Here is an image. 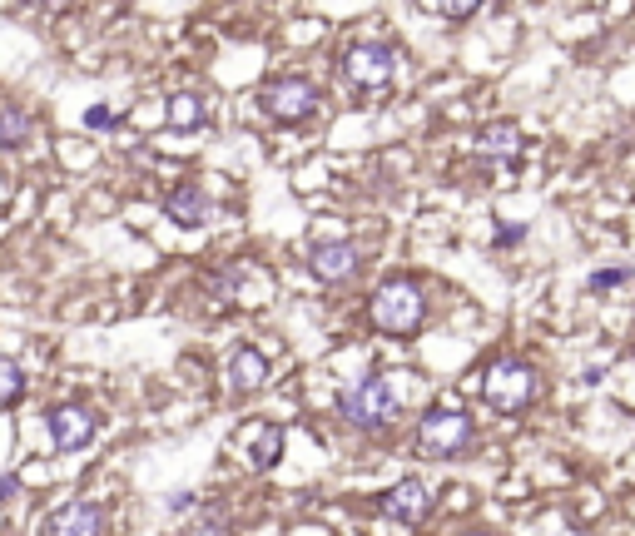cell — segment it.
<instances>
[{
	"instance_id": "6da1fadb",
	"label": "cell",
	"mask_w": 635,
	"mask_h": 536,
	"mask_svg": "<svg viewBox=\"0 0 635 536\" xmlns=\"http://www.w3.org/2000/svg\"><path fill=\"white\" fill-rule=\"evenodd\" d=\"M397 388H392V378H363V383H348L343 393H338V412H343V422L348 427H363V432H378L387 427L392 417H397Z\"/></svg>"
},
{
	"instance_id": "7a4b0ae2",
	"label": "cell",
	"mask_w": 635,
	"mask_h": 536,
	"mask_svg": "<svg viewBox=\"0 0 635 536\" xmlns=\"http://www.w3.org/2000/svg\"><path fill=\"white\" fill-rule=\"evenodd\" d=\"M368 313H373V323H378L382 333H417L422 328V318H427V303H422V293H417V283H407V278H392V283H382L378 293H373V303H368Z\"/></svg>"
},
{
	"instance_id": "3957f363",
	"label": "cell",
	"mask_w": 635,
	"mask_h": 536,
	"mask_svg": "<svg viewBox=\"0 0 635 536\" xmlns=\"http://www.w3.org/2000/svg\"><path fill=\"white\" fill-rule=\"evenodd\" d=\"M258 105H263L268 120H278V125H298V120H308V115L318 110V85H313L308 75H278V80L263 85Z\"/></svg>"
},
{
	"instance_id": "277c9868",
	"label": "cell",
	"mask_w": 635,
	"mask_h": 536,
	"mask_svg": "<svg viewBox=\"0 0 635 536\" xmlns=\"http://www.w3.org/2000/svg\"><path fill=\"white\" fill-rule=\"evenodd\" d=\"M45 432H50V447L70 457V452H85L100 437V417L85 402H55L45 412Z\"/></svg>"
},
{
	"instance_id": "5b68a950",
	"label": "cell",
	"mask_w": 635,
	"mask_h": 536,
	"mask_svg": "<svg viewBox=\"0 0 635 536\" xmlns=\"http://www.w3.org/2000/svg\"><path fill=\"white\" fill-rule=\"evenodd\" d=\"M472 437H477L472 417L467 412H442V407H432L422 417V427H417V447L427 457H457V452L472 447Z\"/></svg>"
},
{
	"instance_id": "8992f818",
	"label": "cell",
	"mask_w": 635,
	"mask_h": 536,
	"mask_svg": "<svg viewBox=\"0 0 635 536\" xmlns=\"http://www.w3.org/2000/svg\"><path fill=\"white\" fill-rule=\"evenodd\" d=\"M105 527H110V507L100 497H70L45 512L40 536H105Z\"/></svg>"
},
{
	"instance_id": "52a82bcc",
	"label": "cell",
	"mask_w": 635,
	"mask_h": 536,
	"mask_svg": "<svg viewBox=\"0 0 635 536\" xmlns=\"http://www.w3.org/2000/svg\"><path fill=\"white\" fill-rule=\"evenodd\" d=\"M482 398L492 402L497 412H526L531 398H536V378H531V368L526 363H497V368H487V383H482Z\"/></svg>"
},
{
	"instance_id": "ba28073f",
	"label": "cell",
	"mask_w": 635,
	"mask_h": 536,
	"mask_svg": "<svg viewBox=\"0 0 635 536\" xmlns=\"http://www.w3.org/2000/svg\"><path fill=\"white\" fill-rule=\"evenodd\" d=\"M397 65H402V55H397V45H387V40L353 45L348 60H343V70H348V80H353L358 90H378V85H387V80L397 75Z\"/></svg>"
},
{
	"instance_id": "9c48e42d",
	"label": "cell",
	"mask_w": 635,
	"mask_h": 536,
	"mask_svg": "<svg viewBox=\"0 0 635 536\" xmlns=\"http://www.w3.org/2000/svg\"><path fill=\"white\" fill-rule=\"evenodd\" d=\"M164 219L179 224V229H204L209 224V194L199 179H179L169 194H164Z\"/></svg>"
},
{
	"instance_id": "30bf717a",
	"label": "cell",
	"mask_w": 635,
	"mask_h": 536,
	"mask_svg": "<svg viewBox=\"0 0 635 536\" xmlns=\"http://www.w3.org/2000/svg\"><path fill=\"white\" fill-rule=\"evenodd\" d=\"M382 512H387V517H397L402 527L427 522V512H432V492H427V482H422V477H402V482L382 497Z\"/></svg>"
},
{
	"instance_id": "8fae6325",
	"label": "cell",
	"mask_w": 635,
	"mask_h": 536,
	"mask_svg": "<svg viewBox=\"0 0 635 536\" xmlns=\"http://www.w3.org/2000/svg\"><path fill=\"white\" fill-rule=\"evenodd\" d=\"M308 268H313V278H318V283H343V278H353V273H358V244H348V239L313 244Z\"/></svg>"
},
{
	"instance_id": "7c38bea8",
	"label": "cell",
	"mask_w": 635,
	"mask_h": 536,
	"mask_svg": "<svg viewBox=\"0 0 635 536\" xmlns=\"http://www.w3.org/2000/svg\"><path fill=\"white\" fill-rule=\"evenodd\" d=\"M477 154H487V159H516L521 154V130H516V120H492V125H482L477 130Z\"/></svg>"
},
{
	"instance_id": "4fadbf2b",
	"label": "cell",
	"mask_w": 635,
	"mask_h": 536,
	"mask_svg": "<svg viewBox=\"0 0 635 536\" xmlns=\"http://www.w3.org/2000/svg\"><path fill=\"white\" fill-rule=\"evenodd\" d=\"M35 139V115L20 100H0V149H25Z\"/></svg>"
},
{
	"instance_id": "5bb4252c",
	"label": "cell",
	"mask_w": 635,
	"mask_h": 536,
	"mask_svg": "<svg viewBox=\"0 0 635 536\" xmlns=\"http://www.w3.org/2000/svg\"><path fill=\"white\" fill-rule=\"evenodd\" d=\"M229 383L239 388V393H254L268 383V358L258 353V348H234V358H229Z\"/></svg>"
},
{
	"instance_id": "9a60e30c",
	"label": "cell",
	"mask_w": 635,
	"mask_h": 536,
	"mask_svg": "<svg viewBox=\"0 0 635 536\" xmlns=\"http://www.w3.org/2000/svg\"><path fill=\"white\" fill-rule=\"evenodd\" d=\"M164 120H169V130H199V125L209 120L204 95H194V90L174 95V100H169V110H164Z\"/></svg>"
},
{
	"instance_id": "2e32d148",
	"label": "cell",
	"mask_w": 635,
	"mask_h": 536,
	"mask_svg": "<svg viewBox=\"0 0 635 536\" xmlns=\"http://www.w3.org/2000/svg\"><path fill=\"white\" fill-rule=\"evenodd\" d=\"M30 393V373L15 353H0V407H15V402Z\"/></svg>"
},
{
	"instance_id": "e0dca14e",
	"label": "cell",
	"mask_w": 635,
	"mask_h": 536,
	"mask_svg": "<svg viewBox=\"0 0 635 536\" xmlns=\"http://www.w3.org/2000/svg\"><path fill=\"white\" fill-rule=\"evenodd\" d=\"M283 457V427L278 422H263L254 432V442H249V462L254 467H273Z\"/></svg>"
},
{
	"instance_id": "ac0fdd59",
	"label": "cell",
	"mask_w": 635,
	"mask_h": 536,
	"mask_svg": "<svg viewBox=\"0 0 635 536\" xmlns=\"http://www.w3.org/2000/svg\"><path fill=\"white\" fill-rule=\"evenodd\" d=\"M621 283H631V268H601V273H591V293H611Z\"/></svg>"
},
{
	"instance_id": "d6986e66",
	"label": "cell",
	"mask_w": 635,
	"mask_h": 536,
	"mask_svg": "<svg viewBox=\"0 0 635 536\" xmlns=\"http://www.w3.org/2000/svg\"><path fill=\"white\" fill-rule=\"evenodd\" d=\"M115 125V110L110 105H90L85 110V130H110Z\"/></svg>"
},
{
	"instance_id": "ffe728a7",
	"label": "cell",
	"mask_w": 635,
	"mask_h": 536,
	"mask_svg": "<svg viewBox=\"0 0 635 536\" xmlns=\"http://www.w3.org/2000/svg\"><path fill=\"white\" fill-rule=\"evenodd\" d=\"M521 239H526V224H502V229H497V239H492V244H497V249H516V244H521Z\"/></svg>"
},
{
	"instance_id": "44dd1931",
	"label": "cell",
	"mask_w": 635,
	"mask_h": 536,
	"mask_svg": "<svg viewBox=\"0 0 635 536\" xmlns=\"http://www.w3.org/2000/svg\"><path fill=\"white\" fill-rule=\"evenodd\" d=\"M427 10H437L442 20H472L482 5H427Z\"/></svg>"
},
{
	"instance_id": "7402d4cb",
	"label": "cell",
	"mask_w": 635,
	"mask_h": 536,
	"mask_svg": "<svg viewBox=\"0 0 635 536\" xmlns=\"http://www.w3.org/2000/svg\"><path fill=\"white\" fill-rule=\"evenodd\" d=\"M20 492V472H0V507Z\"/></svg>"
},
{
	"instance_id": "603a6c76",
	"label": "cell",
	"mask_w": 635,
	"mask_h": 536,
	"mask_svg": "<svg viewBox=\"0 0 635 536\" xmlns=\"http://www.w3.org/2000/svg\"><path fill=\"white\" fill-rule=\"evenodd\" d=\"M194 502H199L194 492H174V497H169V512H194Z\"/></svg>"
},
{
	"instance_id": "cb8c5ba5",
	"label": "cell",
	"mask_w": 635,
	"mask_h": 536,
	"mask_svg": "<svg viewBox=\"0 0 635 536\" xmlns=\"http://www.w3.org/2000/svg\"><path fill=\"white\" fill-rule=\"evenodd\" d=\"M477 536H482V532H477Z\"/></svg>"
}]
</instances>
